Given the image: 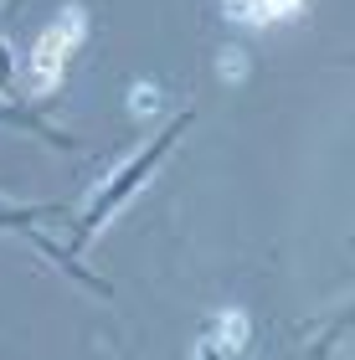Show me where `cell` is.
<instances>
[{
  "label": "cell",
  "mask_w": 355,
  "mask_h": 360,
  "mask_svg": "<svg viewBox=\"0 0 355 360\" xmlns=\"http://www.w3.org/2000/svg\"><path fill=\"white\" fill-rule=\"evenodd\" d=\"M83 31H88V15L77 11V6H67L37 37V46H31V57H26V83H31V93H52L57 88V77H62V68H67V57L77 52Z\"/></svg>",
  "instance_id": "6da1fadb"
},
{
  "label": "cell",
  "mask_w": 355,
  "mask_h": 360,
  "mask_svg": "<svg viewBox=\"0 0 355 360\" xmlns=\"http://www.w3.org/2000/svg\"><path fill=\"white\" fill-rule=\"evenodd\" d=\"M247 335H252V319L242 314V309H221L212 319V330L196 340V355L191 360H237L247 350Z\"/></svg>",
  "instance_id": "7a4b0ae2"
},
{
  "label": "cell",
  "mask_w": 355,
  "mask_h": 360,
  "mask_svg": "<svg viewBox=\"0 0 355 360\" xmlns=\"http://www.w3.org/2000/svg\"><path fill=\"white\" fill-rule=\"evenodd\" d=\"M299 6L304 0H227V15H237L247 26H273V21H288Z\"/></svg>",
  "instance_id": "3957f363"
},
{
  "label": "cell",
  "mask_w": 355,
  "mask_h": 360,
  "mask_svg": "<svg viewBox=\"0 0 355 360\" xmlns=\"http://www.w3.org/2000/svg\"><path fill=\"white\" fill-rule=\"evenodd\" d=\"M155 108H160V93L150 83H134V93H129V113H134V119H150Z\"/></svg>",
  "instance_id": "277c9868"
},
{
  "label": "cell",
  "mask_w": 355,
  "mask_h": 360,
  "mask_svg": "<svg viewBox=\"0 0 355 360\" xmlns=\"http://www.w3.org/2000/svg\"><path fill=\"white\" fill-rule=\"evenodd\" d=\"M217 72L227 77V83H237V77H247V57H242V52H232V46H227V52H221V62H217Z\"/></svg>",
  "instance_id": "5b68a950"
}]
</instances>
